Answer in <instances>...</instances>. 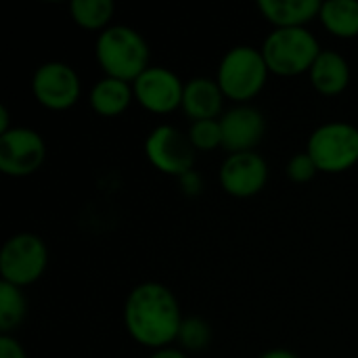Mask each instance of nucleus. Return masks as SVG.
Instances as JSON below:
<instances>
[{
    "label": "nucleus",
    "instance_id": "nucleus-1",
    "mask_svg": "<svg viewBox=\"0 0 358 358\" xmlns=\"http://www.w3.org/2000/svg\"><path fill=\"white\" fill-rule=\"evenodd\" d=\"M128 331L147 346H164L180 334V310L174 296L157 283L136 287L126 304Z\"/></svg>",
    "mask_w": 358,
    "mask_h": 358
},
{
    "label": "nucleus",
    "instance_id": "nucleus-20",
    "mask_svg": "<svg viewBox=\"0 0 358 358\" xmlns=\"http://www.w3.org/2000/svg\"><path fill=\"white\" fill-rule=\"evenodd\" d=\"M191 143L197 149H214L218 143H222V128L214 120H201L195 122L191 128Z\"/></svg>",
    "mask_w": 358,
    "mask_h": 358
},
{
    "label": "nucleus",
    "instance_id": "nucleus-12",
    "mask_svg": "<svg viewBox=\"0 0 358 358\" xmlns=\"http://www.w3.org/2000/svg\"><path fill=\"white\" fill-rule=\"evenodd\" d=\"M222 145L231 151L243 153L252 149L264 134V117L252 107H237L229 111L222 122Z\"/></svg>",
    "mask_w": 358,
    "mask_h": 358
},
{
    "label": "nucleus",
    "instance_id": "nucleus-16",
    "mask_svg": "<svg viewBox=\"0 0 358 358\" xmlns=\"http://www.w3.org/2000/svg\"><path fill=\"white\" fill-rule=\"evenodd\" d=\"M92 107L103 115H117L122 113L130 103V88L124 80L107 78L101 80L90 94Z\"/></svg>",
    "mask_w": 358,
    "mask_h": 358
},
{
    "label": "nucleus",
    "instance_id": "nucleus-9",
    "mask_svg": "<svg viewBox=\"0 0 358 358\" xmlns=\"http://www.w3.org/2000/svg\"><path fill=\"white\" fill-rule=\"evenodd\" d=\"M34 94L50 109H65L80 94L78 76L65 63H46L34 76Z\"/></svg>",
    "mask_w": 358,
    "mask_h": 358
},
{
    "label": "nucleus",
    "instance_id": "nucleus-14",
    "mask_svg": "<svg viewBox=\"0 0 358 358\" xmlns=\"http://www.w3.org/2000/svg\"><path fill=\"white\" fill-rule=\"evenodd\" d=\"M319 0H260V10L281 27H300V23L321 13Z\"/></svg>",
    "mask_w": 358,
    "mask_h": 358
},
{
    "label": "nucleus",
    "instance_id": "nucleus-23",
    "mask_svg": "<svg viewBox=\"0 0 358 358\" xmlns=\"http://www.w3.org/2000/svg\"><path fill=\"white\" fill-rule=\"evenodd\" d=\"M0 358H25L21 346L10 338H0Z\"/></svg>",
    "mask_w": 358,
    "mask_h": 358
},
{
    "label": "nucleus",
    "instance_id": "nucleus-19",
    "mask_svg": "<svg viewBox=\"0 0 358 358\" xmlns=\"http://www.w3.org/2000/svg\"><path fill=\"white\" fill-rule=\"evenodd\" d=\"M111 13H113L111 0H73L71 2L73 19L88 29L105 25L109 21Z\"/></svg>",
    "mask_w": 358,
    "mask_h": 358
},
{
    "label": "nucleus",
    "instance_id": "nucleus-11",
    "mask_svg": "<svg viewBox=\"0 0 358 358\" xmlns=\"http://www.w3.org/2000/svg\"><path fill=\"white\" fill-rule=\"evenodd\" d=\"M266 164L260 155L252 151L231 155L220 172V180L224 189L237 197H248L258 193L266 182Z\"/></svg>",
    "mask_w": 358,
    "mask_h": 358
},
{
    "label": "nucleus",
    "instance_id": "nucleus-24",
    "mask_svg": "<svg viewBox=\"0 0 358 358\" xmlns=\"http://www.w3.org/2000/svg\"><path fill=\"white\" fill-rule=\"evenodd\" d=\"M151 358H187L182 352H178V350H162V352H157V355H153Z\"/></svg>",
    "mask_w": 358,
    "mask_h": 358
},
{
    "label": "nucleus",
    "instance_id": "nucleus-5",
    "mask_svg": "<svg viewBox=\"0 0 358 358\" xmlns=\"http://www.w3.org/2000/svg\"><path fill=\"white\" fill-rule=\"evenodd\" d=\"M308 155L325 172L350 168L358 159V130L348 124L321 126L308 141Z\"/></svg>",
    "mask_w": 358,
    "mask_h": 358
},
{
    "label": "nucleus",
    "instance_id": "nucleus-22",
    "mask_svg": "<svg viewBox=\"0 0 358 358\" xmlns=\"http://www.w3.org/2000/svg\"><path fill=\"white\" fill-rule=\"evenodd\" d=\"M289 176L298 182H306L315 176V172L319 170L317 164L313 162V157L306 153V155H296L292 162H289Z\"/></svg>",
    "mask_w": 358,
    "mask_h": 358
},
{
    "label": "nucleus",
    "instance_id": "nucleus-7",
    "mask_svg": "<svg viewBox=\"0 0 358 358\" xmlns=\"http://www.w3.org/2000/svg\"><path fill=\"white\" fill-rule=\"evenodd\" d=\"M147 155L162 172L187 174L195 162V145L180 130L159 126L147 138Z\"/></svg>",
    "mask_w": 358,
    "mask_h": 358
},
{
    "label": "nucleus",
    "instance_id": "nucleus-21",
    "mask_svg": "<svg viewBox=\"0 0 358 358\" xmlns=\"http://www.w3.org/2000/svg\"><path fill=\"white\" fill-rule=\"evenodd\" d=\"M178 336H180L182 344L187 348H191V350H199V348H203L210 342V329H208V325L201 319L185 321Z\"/></svg>",
    "mask_w": 358,
    "mask_h": 358
},
{
    "label": "nucleus",
    "instance_id": "nucleus-4",
    "mask_svg": "<svg viewBox=\"0 0 358 358\" xmlns=\"http://www.w3.org/2000/svg\"><path fill=\"white\" fill-rule=\"evenodd\" d=\"M266 69L268 65L258 50L250 46H237L222 59L218 84L231 99L243 101L262 88Z\"/></svg>",
    "mask_w": 358,
    "mask_h": 358
},
{
    "label": "nucleus",
    "instance_id": "nucleus-6",
    "mask_svg": "<svg viewBox=\"0 0 358 358\" xmlns=\"http://www.w3.org/2000/svg\"><path fill=\"white\" fill-rule=\"evenodd\" d=\"M46 266V248L34 235H17L2 248L0 271L4 281L13 285H27L36 281Z\"/></svg>",
    "mask_w": 358,
    "mask_h": 358
},
{
    "label": "nucleus",
    "instance_id": "nucleus-17",
    "mask_svg": "<svg viewBox=\"0 0 358 358\" xmlns=\"http://www.w3.org/2000/svg\"><path fill=\"white\" fill-rule=\"evenodd\" d=\"M321 19L338 36L358 34V2L357 0H329L321 6Z\"/></svg>",
    "mask_w": 358,
    "mask_h": 358
},
{
    "label": "nucleus",
    "instance_id": "nucleus-3",
    "mask_svg": "<svg viewBox=\"0 0 358 358\" xmlns=\"http://www.w3.org/2000/svg\"><path fill=\"white\" fill-rule=\"evenodd\" d=\"M319 55V42L304 27H281L273 31L262 50L268 69L281 76H294L313 67Z\"/></svg>",
    "mask_w": 358,
    "mask_h": 358
},
{
    "label": "nucleus",
    "instance_id": "nucleus-25",
    "mask_svg": "<svg viewBox=\"0 0 358 358\" xmlns=\"http://www.w3.org/2000/svg\"><path fill=\"white\" fill-rule=\"evenodd\" d=\"M6 124H8V115H6V109H4V107H0V132H2V134H6V132H8Z\"/></svg>",
    "mask_w": 358,
    "mask_h": 358
},
{
    "label": "nucleus",
    "instance_id": "nucleus-26",
    "mask_svg": "<svg viewBox=\"0 0 358 358\" xmlns=\"http://www.w3.org/2000/svg\"><path fill=\"white\" fill-rule=\"evenodd\" d=\"M262 358H296L292 352H285V350H275V352H268Z\"/></svg>",
    "mask_w": 358,
    "mask_h": 358
},
{
    "label": "nucleus",
    "instance_id": "nucleus-15",
    "mask_svg": "<svg viewBox=\"0 0 358 358\" xmlns=\"http://www.w3.org/2000/svg\"><path fill=\"white\" fill-rule=\"evenodd\" d=\"M310 69H313V84L317 86V90L325 94H336L344 90L348 84V76H350L348 65L336 52H329V50L321 52Z\"/></svg>",
    "mask_w": 358,
    "mask_h": 358
},
{
    "label": "nucleus",
    "instance_id": "nucleus-13",
    "mask_svg": "<svg viewBox=\"0 0 358 358\" xmlns=\"http://www.w3.org/2000/svg\"><path fill=\"white\" fill-rule=\"evenodd\" d=\"M220 90L222 88L212 80H206V78L191 80L185 86V96H182L185 111L197 122L212 120L220 111V105H222Z\"/></svg>",
    "mask_w": 358,
    "mask_h": 358
},
{
    "label": "nucleus",
    "instance_id": "nucleus-10",
    "mask_svg": "<svg viewBox=\"0 0 358 358\" xmlns=\"http://www.w3.org/2000/svg\"><path fill=\"white\" fill-rule=\"evenodd\" d=\"M136 96L138 101L157 113H166L172 111L174 107H178L182 103L185 96V88L178 82V78L162 67H149L145 69L134 84Z\"/></svg>",
    "mask_w": 358,
    "mask_h": 358
},
{
    "label": "nucleus",
    "instance_id": "nucleus-18",
    "mask_svg": "<svg viewBox=\"0 0 358 358\" xmlns=\"http://www.w3.org/2000/svg\"><path fill=\"white\" fill-rule=\"evenodd\" d=\"M25 315V302L17 285L2 281L0 283V329L8 331L19 325Z\"/></svg>",
    "mask_w": 358,
    "mask_h": 358
},
{
    "label": "nucleus",
    "instance_id": "nucleus-2",
    "mask_svg": "<svg viewBox=\"0 0 358 358\" xmlns=\"http://www.w3.org/2000/svg\"><path fill=\"white\" fill-rule=\"evenodd\" d=\"M96 57L105 71L117 80L138 78L147 67L149 48L145 40L130 27L117 25L101 34L96 42Z\"/></svg>",
    "mask_w": 358,
    "mask_h": 358
},
{
    "label": "nucleus",
    "instance_id": "nucleus-8",
    "mask_svg": "<svg viewBox=\"0 0 358 358\" xmlns=\"http://www.w3.org/2000/svg\"><path fill=\"white\" fill-rule=\"evenodd\" d=\"M44 159L42 138L27 128H15L0 136V170L13 176L34 172Z\"/></svg>",
    "mask_w": 358,
    "mask_h": 358
}]
</instances>
